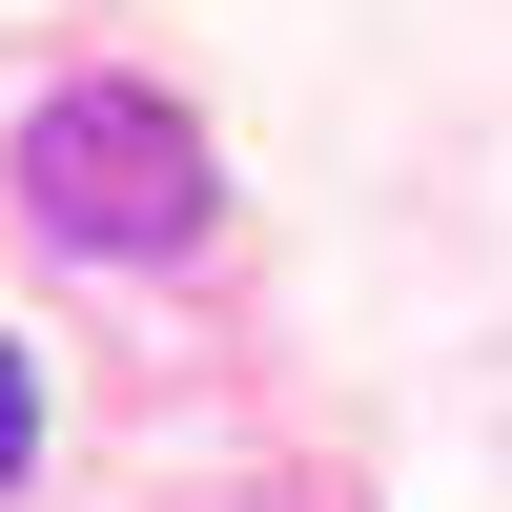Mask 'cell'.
I'll use <instances>...</instances> for the list:
<instances>
[{
	"label": "cell",
	"instance_id": "cell-1",
	"mask_svg": "<svg viewBox=\"0 0 512 512\" xmlns=\"http://www.w3.org/2000/svg\"><path fill=\"white\" fill-rule=\"evenodd\" d=\"M21 205L41 246H82V267H164V246H205V123L164 103V82H41L21 103Z\"/></svg>",
	"mask_w": 512,
	"mask_h": 512
},
{
	"label": "cell",
	"instance_id": "cell-2",
	"mask_svg": "<svg viewBox=\"0 0 512 512\" xmlns=\"http://www.w3.org/2000/svg\"><path fill=\"white\" fill-rule=\"evenodd\" d=\"M0 472H41V369H0Z\"/></svg>",
	"mask_w": 512,
	"mask_h": 512
}]
</instances>
